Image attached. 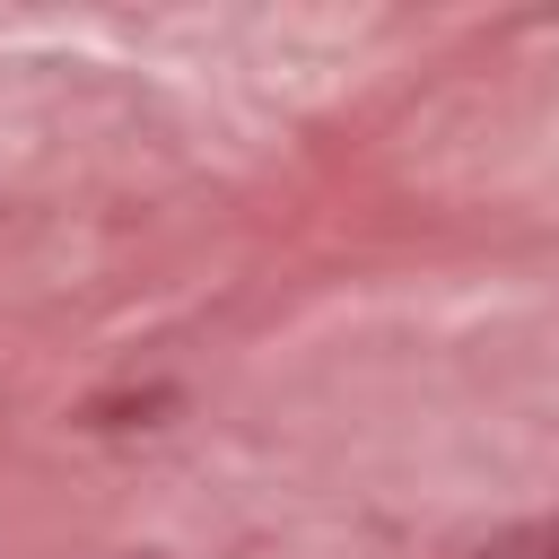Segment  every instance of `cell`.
<instances>
[{"label": "cell", "mask_w": 559, "mask_h": 559, "mask_svg": "<svg viewBox=\"0 0 559 559\" xmlns=\"http://www.w3.org/2000/svg\"><path fill=\"white\" fill-rule=\"evenodd\" d=\"M542 550H559V524H533V533H507V542H489L480 559H542Z\"/></svg>", "instance_id": "1"}]
</instances>
